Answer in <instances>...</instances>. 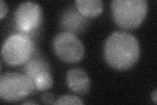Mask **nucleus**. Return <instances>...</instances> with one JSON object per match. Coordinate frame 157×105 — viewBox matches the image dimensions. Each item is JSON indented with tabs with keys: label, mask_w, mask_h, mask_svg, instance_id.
<instances>
[{
	"label": "nucleus",
	"mask_w": 157,
	"mask_h": 105,
	"mask_svg": "<svg viewBox=\"0 0 157 105\" xmlns=\"http://www.w3.org/2000/svg\"><path fill=\"white\" fill-rule=\"evenodd\" d=\"M140 45L133 35L117 31L107 38L104 46L106 63L117 71H126L137 63L140 57Z\"/></svg>",
	"instance_id": "nucleus-1"
},
{
	"label": "nucleus",
	"mask_w": 157,
	"mask_h": 105,
	"mask_svg": "<svg viewBox=\"0 0 157 105\" xmlns=\"http://www.w3.org/2000/svg\"><path fill=\"white\" fill-rule=\"evenodd\" d=\"M111 13L115 22L124 29H134L144 21L148 9L145 0H113Z\"/></svg>",
	"instance_id": "nucleus-2"
},
{
	"label": "nucleus",
	"mask_w": 157,
	"mask_h": 105,
	"mask_svg": "<svg viewBox=\"0 0 157 105\" xmlns=\"http://www.w3.org/2000/svg\"><path fill=\"white\" fill-rule=\"evenodd\" d=\"M34 89L33 80L26 74L8 72L0 77V98L4 101H20L31 95Z\"/></svg>",
	"instance_id": "nucleus-3"
},
{
	"label": "nucleus",
	"mask_w": 157,
	"mask_h": 105,
	"mask_svg": "<svg viewBox=\"0 0 157 105\" xmlns=\"http://www.w3.org/2000/svg\"><path fill=\"white\" fill-rule=\"evenodd\" d=\"M34 45L32 39L22 34L9 36L2 46V55L4 61L10 66L24 64L32 57Z\"/></svg>",
	"instance_id": "nucleus-4"
},
{
	"label": "nucleus",
	"mask_w": 157,
	"mask_h": 105,
	"mask_svg": "<svg viewBox=\"0 0 157 105\" xmlns=\"http://www.w3.org/2000/svg\"><path fill=\"white\" fill-rule=\"evenodd\" d=\"M52 48L56 55L63 62L75 63L84 57L85 47L75 34L67 32L58 34L53 39Z\"/></svg>",
	"instance_id": "nucleus-5"
},
{
	"label": "nucleus",
	"mask_w": 157,
	"mask_h": 105,
	"mask_svg": "<svg viewBox=\"0 0 157 105\" xmlns=\"http://www.w3.org/2000/svg\"><path fill=\"white\" fill-rule=\"evenodd\" d=\"M42 19L43 11L41 7L32 2L20 4L14 16L17 30L25 35L37 30L41 26Z\"/></svg>",
	"instance_id": "nucleus-6"
},
{
	"label": "nucleus",
	"mask_w": 157,
	"mask_h": 105,
	"mask_svg": "<svg viewBox=\"0 0 157 105\" xmlns=\"http://www.w3.org/2000/svg\"><path fill=\"white\" fill-rule=\"evenodd\" d=\"M60 26L65 32L79 34L88 27L87 18L82 16L77 8H68L63 13L60 21Z\"/></svg>",
	"instance_id": "nucleus-7"
},
{
	"label": "nucleus",
	"mask_w": 157,
	"mask_h": 105,
	"mask_svg": "<svg viewBox=\"0 0 157 105\" xmlns=\"http://www.w3.org/2000/svg\"><path fill=\"white\" fill-rule=\"evenodd\" d=\"M68 87L77 94H86L89 91L90 80L87 73L81 68H75L70 70L66 76Z\"/></svg>",
	"instance_id": "nucleus-8"
},
{
	"label": "nucleus",
	"mask_w": 157,
	"mask_h": 105,
	"mask_svg": "<svg viewBox=\"0 0 157 105\" xmlns=\"http://www.w3.org/2000/svg\"><path fill=\"white\" fill-rule=\"evenodd\" d=\"M76 8L86 18L97 17L101 13L104 3L101 0H77Z\"/></svg>",
	"instance_id": "nucleus-9"
},
{
	"label": "nucleus",
	"mask_w": 157,
	"mask_h": 105,
	"mask_svg": "<svg viewBox=\"0 0 157 105\" xmlns=\"http://www.w3.org/2000/svg\"><path fill=\"white\" fill-rule=\"evenodd\" d=\"M24 72L33 82L37 76L43 72H50L48 64L41 58H30L24 64Z\"/></svg>",
	"instance_id": "nucleus-10"
},
{
	"label": "nucleus",
	"mask_w": 157,
	"mask_h": 105,
	"mask_svg": "<svg viewBox=\"0 0 157 105\" xmlns=\"http://www.w3.org/2000/svg\"><path fill=\"white\" fill-rule=\"evenodd\" d=\"M35 88L38 91H45L50 89L53 84V79L50 72H43L33 80Z\"/></svg>",
	"instance_id": "nucleus-11"
},
{
	"label": "nucleus",
	"mask_w": 157,
	"mask_h": 105,
	"mask_svg": "<svg viewBox=\"0 0 157 105\" xmlns=\"http://www.w3.org/2000/svg\"><path fill=\"white\" fill-rule=\"evenodd\" d=\"M83 103L80 98H78L75 95H66L59 97L55 104H77L81 105Z\"/></svg>",
	"instance_id": "nucleus-12"
},
{
	"label": "nucleus",
	"mask_w": 157,
	"mask_h": 105,
	"mask_svg": "<svg viewBox=\"0 0 157 105\" xmlns=\"http://www.w3.org/2000/svg\"><path fill=\"white\" fill-rule=\"evenodd\" d=\"M41 101L44 104H55L54 102L55 101V96L52 93H45L43 94V95L41 97Z\"/></svg>",
	"instance_id": "nucleus-13"
},
{
	"label": "nucleus",
	"mask_w": 157,
	"mask_h": 105,
	"mask_svg": "<svg viewBox=\"0 0 157 105\" xmlns=\"http://www.w3.org/2000/svg\"><path fill=\"white\" fill-rule=\"evenodd\" d=\"M7 6L2 0H0V18L2 19L7 13Z\"/></svg>",
	"instance_id": "nucleus-14"
},
{
	"label": "nucleus",
	"mask_w": 157,
	"mask_h": 105,
	"mask_svg": "<svg viewBox=\"0 0 157 105\" xmlns=\"http://www.w3.org/2000/svg\"><path fill=\"white\" fill-rule=\"evenodd\" d=\"M151 98H152V100L154 101L155 104H157V91H156V90H155V91L152 93Z\"/></svg>",
	"instance_id": "nucleus-15"
},
{
	"label": "nucleus",
	"mask_w": 157,
	"mask_h": 105,
	"mask_svg": "<svg viewBox=\"0 0 157 105\" xmlns=\"http://www.w3.org/2000/svg\"><path fill=\"white\" fill-rule=\"evenodd\" d=\"M23 104H36L35 103H32V102H25L23 103Z\"/></svg>",
	"instance_id": "nucleus-16"
}]
</instances>
